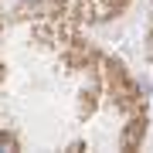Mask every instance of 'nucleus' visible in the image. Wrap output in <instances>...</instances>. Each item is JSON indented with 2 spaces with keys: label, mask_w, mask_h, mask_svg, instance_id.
Returning <instances> with one entry per match:
<instances>
[{
  "label": "nucleus",
  "mask_w": 153,
  "mask_h": 153,
  "mask_svg": "<svg viewBox=\"0 0 153 153\" xmlns=\"http://www.w3.org/2000/svg\"><path fill=\"white\" fill-rule=\"evenodd\" d=\"M0 150H10V140H4V136H0Z\"/></svg>",
  "instance_id": "f257e3e1"
}]
</instances>
